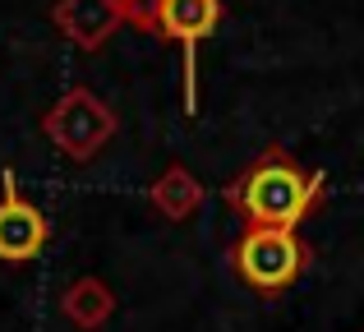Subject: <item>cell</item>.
I'll list each match as a JSON object with an SVG mask.
<instances>
[{
	"mask_svg": "<svg viewBox=\"0 0 364 332\" xmlns=\"http://www.w3.org/2000/svg\"><path fill=\"white\" fill-rule=\"evenodd\" d=\"M323 194V176H309L282 153L267 148L254 166L231 185V203L240 208L254 226H277V231H295Z\"/></svg>",
	"mask_w": 364,
	"mask_h": 332,
	"instance_id": "cell-1",
	"label": "cell"
},
{
	"mask_svg": "<svg viewBox=\"0 0 364 332\" xmlns=\"http://www.w3.org/2000/svg\"><path fill=\"white\" fill-rule=\"evenodd\" d=\"M304 259H309L304 240L295 231H277V226H249L245 240L235 245L240 277L254 291H263V296H277V291L291 287L304 272Z\"/></svg>",
	"mask_w": 364,
	"mask_h": 332,
	"instance_id": "cell-2",
	"label": "cell"
},
{
	"mask_svg": "<svg viewBox=\"0 0 364 332\" xmlns=\"http://www.w3.org/2000/svg\"><path fill=\"white\" fill-rule=\"evenodd\" d=\"M42 129L70 162H88V157L116 134V116H111L107 102H97L88 88H74L46 111Z\"/></svg>",
	"mask_w": 364,
	"mask_h": 332,
	"instance_id": "cell-3",
	"label": "cell"
},
{
	"mask_svg": "<svg viewBox=\"0 0 364 332\" xmlns=\"http://www.w3.org/2000/svg\"><path fill=\"white\" fill-rule=\"evenodd\" d=\"M222 18V0H157V33L185 46V107L194 116V46Z\"/></svg>",
	"mask_w": 364,
	"mask_h": 332,
	"instance_id": "cell-4",
	"label": "cell"
},
{
	"mask_svg": "<svg viewBox=\"0 0 364 332\" xmlns=\"http://www.w3.org/2000/svg\"><path fill=\"white\" fill-rule=\"evenodd\" d=\"M46 235H51L46 217L37 213L23 194H18L14 176L5 171V198H0V259H5V263L37 259L42 245H46Z\"/></svg>",
	"mask_w": 364,
	"mask_h": 332,
	"instance_id": "cell-5",
	"label": "cell"
},
{
	"mask_svg": "<svg viewBox=\"0 0 364 332\" xmlns=\"http://www.w3.org/2000/svg\"><path fill=\"white\" fill-rule=\"evenodd\" d=\"M120 0H60L55 5V28L83 51L107 46V37L120 28Z\"/></svg>",
	"mask_w": 364,
	"mask_h": 332,
	"instance_id": "cell-6",
	"label": "cell"
},
{
	"mask_svg": "<svg viewBox=\"0 0 364 332\" xmlns=\"http://www.w3.org/2000/svg\"><path fill=\"white\" fill-rule=\"evenodd\" d=\"M107 314H111V291L102 287L97 277H83V282H74V287L65 291V318H70V323L97 328Z\"/></svg>",
	"mask_w": 364,
	"mask_h": 332,
	"instance_id": "cell-7",
	"label": "cell"
},
{
	"mask_svg": "<svg viewBox=\"0 0 364 332\" xmlns=\"http://www.w3.org/2000/svg\"><path fill=\"white\" fill-rule=\"evenodd\" d=\"M194 203H198V185H194V180H189L180 166L166 171V176H161V185H157V208H161L166 217H185Z\"/></svg>",
	"mask_w": 364,
	"mask_h": 332,
	"instance_id": "cell-8",
	"label": "cell"
},
{
	"mask_svg": "<svg viewBox=\"0 0 364 332\" xmlns=\"http://www.w3.org/2000/svg\"><path fill=\"white\" fill-rule=\"evenodd\" d=\"M120 14L143 33H157V0H120Z\"/></svg>",
	"mask_w": 364,
	"mask_h": 332,
	"instance_id": "cell-9",
	"label": "cell"
}]
</instances>
